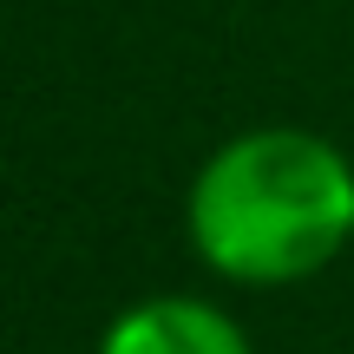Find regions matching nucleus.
<instances>
[{
  "mask_svg": "<svg viewBox=\"0 0 354 354\" xmlns=\"http://www.w3.org/2000/svg\"><path fill=\"white\" fill-rule=\"evenodd\" d=\"M184 236L197 263L236 289L308 282L354 243V165L302 125L236 131L190 177Z\"/></svg>",
  "mask_w": 354,
  "mask_h": 354,
  "instance_id": "f257e3e1",
  "label": "nucleus"
},
{
  "mask_svg": "<svg viewBox=\"0 0 354 354\" xmlns=\"http://www.w3.org/2000/svg\"><path fill=\"white\" fill-rule=\"evenodd\" d=\"M99 354H256V348L243 322L203 295H145L105 322Z\"/></svg>",
  "mask_w": 354,
  "mask_h": 354,
  "instance_id": "f03ea898",
  "label": "nucleus"
}]
</instances>
